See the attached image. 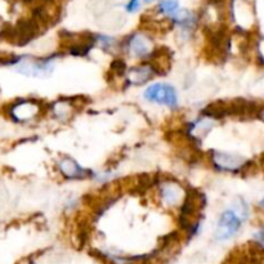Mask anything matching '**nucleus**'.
Returning a JSON list of instances; mask_svg holds the SVG:
<instances>
[{"label": "nucleus", "instance_id": "f257e3e1", "mask_svg": "<svg viewBox=\"0 0 264 264\" xmlns=\"http://www.w3.org/2000/svg\"><path fill=\"white\" fill-rule=\"evenodd\" d=\"M205 207H207V196L197 188L188 187L178 215L179 229L186 232L188 237L195 234L196 229L200 227Z\"/></svg>", "mask_w": 264, "mask_h": 264}, {"label": "nucleus", "instance_id": "f03ea898", "mask_svg": "<svg viewBox=\"0 0 264 264\" xmlns=\"http://www.w3.org/2000/svg\"><path fill=\"white\" fill-rule=\"evenodd\" d=\"M97 36L89 31L83 33H70V31H61L58 45L60 50L76 57H84L97 44Z\"/></svg>", "mask_w": 264, "mask_h": 264}, {"label": "nucleus", "instance_id": "7ed1b4c3", "mask_svg": "<svg viewBox=\"0 0 264 264\" xmlns=\"http://www.w3.org/2000/svg\"><path fill=\"white\" fill-rule=\"evenodd\" d=\"M186 191L187 188L177 182L173 177L168 175V173L159 174V196L162 204H165L166 207L181 208L185 200Z\"/></svg>", "mask_w": 264, "mask_h": 264}, {"label": "nucleus", "instance_id": "20e7f679", "mask_svg": "<svg viewBox=\"0 0 264 264\" xmlns=\"http://www.w3.org/2000/svg\"><path fill=\"white\" fill-rule=\"evenodd\" d=\"M209 161L218 170L236 174L242 170V168L246 165L249 160L242 155L234 154V152L212 150V151H209Z\"/></svg>", "mask_w": 264, "mask_h": 264}, {"label": "nucleus", "instance_id": "39448f33", "mask_svg": "<svg viewBox=\"0 0 264 264\" xmlns=\"http://www.w3.org/2000/svg\"><path fill=\"white\" fill-rule=\"evenodd\" d=\"M124 44L125 52L133 58L137 60H144L146 62L155 50L154 40L150 35L142 33V31H137L134 34H130L129 38L123 42Z\"/></svg>", "mask_w": 264, "mask_h": 264}, {"label": "nucleus", "instance_id": "423d86ee", "mask_svg": "<svg viewBox=\"0 0 264 264\" xmlns=\"http://www.w3.org/2000/svg\"><path fill=\"white\" fill-rule=\"evenodd\" d=\"M143 98L149 102L166 106L169 108H177L178 96L175 88L168 83H155L143 92Z\"/></svg>", "mask_w": 264, "mask_h": 264}, {"label": "nucleus", "instance_id": "0eeeda50", "mask_svg": "<svg viewBox=\"0 0 264 264\" xmlns=\"http://www.w3.org/2000/svg\"><path fill=\"white\" fill-rule=\"evenodd\" d=\"M16 69L19 74L26 76L47 77L54 70V62L50 58L42 60V58L34 57H21L17 60Z\"/></svg>", "mask_w": 264, "mask_h": 264}, {"label": "nucleus", "instance_id": "6e6552de", "mask_svg": "<svg viewBox=\"0 0 264 264\" xmlns=\"http://www.w3.org/2000/svg\"><path fill=\"white\" fill-rule=\"evenodd\" d=\"M241 222L242 220L234 214L233 210H224L218 219L214 239L217 241H227L232 239L241 228Z\"/></svg>", "mask_w": 264, "mask_h": 264}, {"label": "nucleus", "instance_id": "1a4fd4ad", "mask_svg": "<svg viewBox=\"0 0 264 264\" xmlns=\"http://www.w3.org/2000/svg\"><path fill=\"white\" fill-rule=\"evenodd\" d=\"M146 62H149L155 74L159 76H166L173 69V52L168 47H157Z\"/></svg>", "mask_w": 264, "mask_h": 264}, {"label": "nucleus", "instance_id": "9d476101", "mask_svg": "<svg viewBox=\"0 0 264 264\" xmlns=\"http://www.w3.org/2000/svg\"><path fill=\"white\" fill-rule=\"evenodd\" d=\"M58 170L66 179H85L92 177V171L80 166L72 157L62 156L58 160Z\"/></svg>", "mask_w": 264, "mask_h": 264}, {"label": "nucleus", "instance_id": "9b49d317", "mask_svg": "<svg viewBox=\"0 0 264 264\" xmlns=\"http://www.w3.org/2000/svg\"><path fill=\"white\" fill-rule=\"evenodd\" d=\"M155 76H156V74L150 66L149 62H142V64L128 70L127 83L132 84V85H143V84L149 83L150 80L154 79Z\"/></svg>", "mask_w": 264, "mask_h": 264}, {"label": "nucleus", "instance_id": "f8f14e48", "mask_svg": "<svg viewBox=\"0 0 264 264\" xmlns=\"http://www.w3.org/2000/svg\"><path fill=\"white\" fill-rule=\"evenodd\" d=\"M202 116L213 119V120H222L224 118H231V99H218L208 103L202 111Z\"/></svg>", "mask_w": 264, "mask_h": 264}, {"label": "nucleus", "instance_id": "ddd939ff", "mask_svg": "<svg viewBox=\"0 0 264 264\" xmlns=\"http://www.w3.org/2000/svg\"><path fill=\"white\" fill-rule=\"evenodd\" d=\"M215 127V120L213 119L207 118V116H201L200 119H197L193 123H190L187 127V133L196 139L197 142H200L204 137H207L209 134L210 130Z\"/></svg>", "mask_w": 264, "mask_h": 264}, {"label": "nucleus", "instance_id": "4468645a", "mask_svg": "<svg viewBox=\"0 0 264 264\" xmlns=\"http://www.w3.org/2000/svg\"><path fill=\"white\" fill-rule=\"evenodd\" d=\"M50 106H52L50 107V112H53V115L60 121L70 120L72 118V115L76 112L71 106V103L69 102V99H61V101H57V102H54Z\"/></svg>", "mask_w": 264, "mask_h": 264}, {"label": "nucleus", "instance_id": "2eb2a0df", "mask_svg": "<svg viewBox=\"0 0 264 264\" xmlns=\"http://www.w3.org/2000/svg\"><path fill=\"white\" fill-rule=\"evenodd\" d=\"M157 14L161 16H174L179 11V2L178 0H162L157 4L156 9Z\"/></svg>", "mask_w": 264, "mask_h": 264}, {"label": "nucleus", "instance_id": "dca6fc26", "mask_svg": "<svg viewBox=\"0 0 264 264\" xmlns=\"http://www.w3.org/2000/svg\"><path fill=\"white\" fill-rule=\"evenodd\" d=\"M231 210H233L234 214L240 218L241 220H245L249 217V208L246 201L242 197H236L232 202Z\"/></svg>", "mask_w": 264, "mask_h": 264}, {"label": "nucleus", "instance_id": "f3484780", "mask_svg": "<svg viewBox=\"0 0 264 264\" xmlns=\"http://www.w3.org/2000/svg\"><path fill=\"white\" fill-rule=\"evenodd\" d=\"M152 2H155V0H130L129 3L127 4V11L129 13H135V12H138L142 8V6L152 3Z\"/></svg>", "mask_w": 264, "mask_h": 264}, {"label": "nucleus", "instance_id": "a211bd4d", "mask_svg": "<svg viewBox=\"0 0 264 264\" xmlns=\"http://www.w3.org/2000/svg\"><path fill=\"white\" fill-rule=\"evenodd\" d=\"M255 240L258 244H260V245L264 246V227L255 234Z\"/></svg>", "mask_w": 264, "mask_h": 264}, {"label": "nucleus", "instance_id": "6ab92c4d", "mask_svg": "<svg viewBox=\"0 0 264 264\" xmlns=\"http://www.w3.org/2000/svg\"><path fill=\"white\" fill-rule=\"evenodd\" d=\"M260 208H264V197L260 200Z\"/></svg>", "mask_w": 264, "mask_h": 264}]
</instances>
